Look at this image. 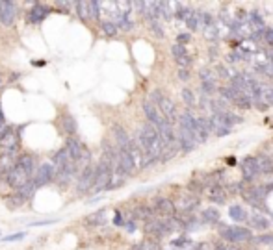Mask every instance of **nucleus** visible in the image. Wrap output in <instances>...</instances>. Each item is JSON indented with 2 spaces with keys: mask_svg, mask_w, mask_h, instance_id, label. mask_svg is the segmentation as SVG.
Listing matches in <instances>:
<instances>
[{
  "mask_svg": "<svg viewBox=\"0 0 273 250\" xmlns=\"http://www.w3.org/2000/svg\"><path fill=\"white\" fill-rule=\"evenodd\" d=\"M219 236L227 243H249L253 241V232L249 228H245L242 224H234V226H221Z\"/></svg>",
  "mask_w": 273,
  "mask_h": 250,
  "instance_id": "obj_1",
  "label": "nucleus"
},
{
  "mask_svg": "<svg viewBox=\"0 0 273 250\" xmlns=\"http://www.w3.org/2000/svg\"><path fill=\"white\" fill-rule=\"evenodd\" d=\"M56 178H58V169L52 161H45V163H41L34 174V182L37 188L47 186L50 182H56Z\"/></svg>",
  "mask_w": 273,
  "mask_h": 250,
  "instance_id": "obj_2",
  "label": "nucleus"
},
{
  "mask_svg": "<svg viewBox=\"0 0 273 250\" xmlns=\"http://www.w3.org/2000/svg\"><path fill=\"white\" fill-rule=\"evenodd\" d=\"M240 171H242V178L245 182H253L260 173V165H259V158L257 156H245L242 163H240Z\"/></svg>",
  "mask_w": 273,
  "mask_h": 250,
  "instance_id": "obj_3",
  "label": "nucleus"
},
{
  "mask_svg": "<svg viewBox=\"0 0 273 250\" xmlns=\"http://www.w3.org/2000/svg\"><path fill=\"white\" fill-rule=\"evenodd\" d=\"M0 148L4 150V154H13L19 148V133L15 132L13 128L6 126V130L0 133Z\"/></svg>",
  "mask_w": 273,
  "mask_h": 250,
  "instance_id": "obj_4",
  "label": "nucleus"
},
{
  "mask_svg": "<svg viewBox=\"0 0 273 250\" xmlns=\"http://www.w3.org/2000/svg\"><path fill=\"white\" fill-rule=\"evenodd\" d=\"M141 108H143V113H145V119H147V123H151L153 126H156V128H160L168 119L162 115L160 108L156 104H153L151 100H143V104H141Z\"/></svg>",
  "mask_w": 273,
  "mask_h": 250,
  "instance_id": "obj_5",
  "label": "nucleus"
},
{
  "mask_svg": "<svg viewBox=\"0 0 273 250\" xmlns=\"http://www.w3.org/2000/svg\"><path fill=\"white\" fill-rule=\"evenodd\" d=\"M93 184H95V167L90 165L86 167V169H82V173H80V176H78V182H77V191L80 194H84L93 189Z\"/></svg>",
  "mask_w": 273,
  "mask_h": 250,
  "instance_id": "obj_6",
  "label": "nucleus"
},
{
  "mask_svg": "<svg viewBox=\"0 0 273 250\" xmlns=\"http://www.w3.org/2000/svg\"><path fill=\"white\" fill-rule=\"evenodd\" d=\"M17 19V4L11 0H0V22L4 26H13Z\"/></svg>",
  "mask_w": 273,
  "mask_h": 250,
  "instance_id": "obj_7",
  "label": "nucleus"
},
{
  "mask_svg": "<svg viewBox=\"0 0 273 250\" xmlns=\"http://www.w3.org/2000/svg\"><path fill=\"white\" fill-rule=\"evenodd\" d=\"M153 208H154V211H156L158 215L164 217V219H173L177 213L175 202L171 200V198H166V196H158V198L154 200Z\"/></svg>",
  "mask_w": 273,
  "mask_h": 250,
  "instance_id": "obj_8",
  "label": "nucleus"
},
{
  "mask_svg": "<svg viewBox=\"0 0 273 250\" xmlns=\"http://www.w3.org/2000/svg\"><path fill=\"white\" fill-rule=\"evenodd\" d=\"M199 80H201V89H203L204 95L212 97L219 87L216 85V74L214 70L210 69H201L199 70Z\"/></svg>",
  "mask_w": 273,
  "mask_h": 250,
  "instance_id": "obj_9",
  "label": "nucleus"
},
{
  "mask_svg": "<svg viewBox=\"0 0 273 250\" xmlns=\"http://www.w3.org/2000/svg\"><path fill=\"white\" fill-rule=\"evenodd\" d=\"M212 132H214V130H212L210 119L197 117V121H195V139H197V143H199V145H201V143H206Z\"/></svg>",
  "mask_w": 273,
  "mask_h": 250,
  "instance_id": "obj_10",
  "label": "nucleus"
},
{
  "mask_svg": "<svg viewBox=\"0 0 273 250\" xmlns=\"http://www.w3.org/2000/svg\"><path fill=\"white\" fill-rule=\"evenodd\" d=\"M6 180H7V184H9V186H11V188L15 189V191H19V189L24 188V186H26V184H28V182L32 180V178H30L28 174L24 173L22 169L15 167L13 171H11V173H9L6 176Z\"/></svg>",
  "mask_w": 273,
  "mask_h": 250,
  "instance_id": "obj_11",
  "label": "nucleus"
},
{
  "mask_svg": "<svg viewBox=\"0 0 273 250\" xmlns=\"http://www.w3.org/2000/svg\"><path fill=\"white\" fill-rule=\"evenodd\" d=\"M112 133H113V139H115V146L119 150H128L130 145H132V137L128 135L125 128L121 125H113L112 126Z\"/></svg>",
  "mask_w": 273,
  "mask_h": 250,
  "instance_id": "obj_12",
  "label": "nucleus"
},
{
  "mask_svg": "<svg viewBox=\"0 0 273 250\" xmlns=\"http://www.w3.org/2000/svg\"><path fill=\"white\" fill-rule=\"evenodd\" d=\"M50 13V9L47 4H41V2H35L32 9H30L28 13H26V21L30 24H39L41 21H45V17Z\"/></svg>",
  "mask_w": 273,
  "mask_h": 250,
  "instance_id": "obj_13",
  "label": "nucleus"
},
{
  "mask_svg": "<svg viewBox=\"0 0 273 250\" xmlns=\"http://www.w3.org/2000/svg\"><path fill=\"white\" fill-rule=\"evenodd\" d=\"M158 108H160L162 115H164V117L168 119V121L171 123V125H175L177 121H179V117H181V115H179V111H177L175 102H173L171 98H168V97L164 98V100H162L160 104H158Z\"/></svg>",
  "mask_w": 273,
  "mask_h": 250,
  "instance_id": "obj_14",
  "label": "nucleus"
},
{
  "mask_svg": "<svg viewBox=\"0 0 273 250\" xmlns=\"http://www.w3.org/2000/svg\"><path fill=\"white\" fill-rule=\"evenodd\" d=\"M117 150H119V148H117ZM117 163H119V169L126 174V176H130V174H134L136 171H138L136 165H134V160H132V156H130L128 150H119Z\"/></svg>",
  "mask_w": 273,
  "mask_h": 250,
  "instance_id": "obj_15",
  "label": "nucleus"
},
{
  "mask_svg": "<svg viewBox=\"0 0 273 250\" xmlns=\"http://www.w3.org/2000/svg\"><path fill=\"white\" fill-rule=\"evenodd\" d=\"M175 206L177 209H181L182 213H189V211H193L199 206V198L193 193L184 194V196H181V200L175 202Z\"/></svg>",
  "mask_w": 273,
  "mask_h": 250,
  "instance_id": "obj_16",
  "label": "nucleus"
},
{
  "mask_svg": "<svg viewBox=\"0 0 273 250\" xmlns=\"http://www.w3.org/2000/svg\"><path fill=\"white\" fill-rule=\"evenodd\" d=\"M17 167L22 169L30 178H34L35 171H37V169H35V160L32 154H21V156L17 158Z\"/></svg>",
  "mask_w": 273,
  "mask_h": 250,
  "instance_id": "obj_17",
  "label": "nucleus"
},
{
  "mask_svg": "<svg viewBox=\"0 0 273 250\" xmlns=\"http://www.w3.org/2000/svg\"><path fill=\"white\" fill-rule=\"evenodd\" d=\"M77 121H75V117L73 115H69V113H65V115H62L60 117V130H62L67 137H75V133H77Z\"/></svg>",
  "mask_w": 273,
  "mask_h": 250,
  "instance_id": "obj_18",
  "label": "nucleus"
},
{
  "mask_svg": "<svg viewBox=\"0 0 273 250\" xmlns=\"http://www.w3.org/2000/svg\"><path fill=\"white\" fill-rule=\"evenodd\" d=\"M65 148H67V152L71 154V158L77 161H80V158H82V152H84V145L78 141L77 137H67V141H65Z\"/></svg>",
  "mask_w": 273,
  "mask_h": 250,
  "instance_id": "obj_19",
  "label": "nucleus"
},
{
  "mask_svg": "<svg viewBox=\"0 0 273 250\" xmlns=\"http://www.w3.org/2000/svg\"><path fill=\"white\" fill-rule=\"evenodd\" d=\"M15 167H17V158L13 154H0V176H7Z\"/></svg>",
  "mask_w": 273,
  "mask_h": 250,
  "instance_id": "obj_20",
  "label": "nucleus"
},
{
  "mask_svg": "<svg viewBox=\"0 0 273 250\" xmlns=\"http://www.w3.org/2000/svg\"><path fill=\"white\" fill-rule=\"evenodd\" d=\"M208 198H210L214 204H223L227 200V191H225L221 186L214 184L212 188H208Z\"/></svg>",
  "mask_w": 273,
  "mask_h": 250,
  "instance_id": "obj_21",
  "label": "nucleus"
},
{
  "mask_svg": "<svg viewBox=\"0 0 273 250\" xmlns=\"http://www.w3.org/2000/svg\"><path fill=\"white\" fill-rule=\"evenodd\" d=\"M106 222V209H97L95 213H91V215H88L84 219V224H88V226H102Z\"/></svg>",
  "mask_w": 273,
  "mask_h": 250,
  "instance_id": "obj_22",
  "label": "nucleus"
},
{
  "mask_svg": "<svg viewBox=\"0 0 273 250\" xmlns=\"http://www.w3.org/2000/svg\"><path fill=\"white\" fill-rule=\"evenodd\" d=\"M126 178H128V176H126V174L123 173V171H121V169H119V165H117V167H115V169H113V173H112V180H110V186H108V191H112V189L121 188V186H123V184H125V182H126Z\"/></svg>",
  "mask_w": 273,
  "mask_h": 250,
  "instance_id": "obj_23",
  "label": "nucleus"
},
{
  "mask_svg": "<svg viewBox=\"0 0 273 250\" xmlns=\"http://www.w3.org/2000/svg\"><path fill=\"white\" fill-rule=\"evenodd\" d=\"M229 215H231L232 221H236V222L249 221L247 211H245V208H244V206H240V204H234V206H231V208H229Z\"/></svg>",
  "mask_w": 273,
  "mask_h": 250,
  "instance_id": "obj_24",
  "label": "nucleus"
},
{
  "mask_svg": "<svg viewBox=\"0 0 273 250\" xmlns=\"http://www.w3.org/2000/svg\"><path fill=\"white\" fill-rule=\"evenodd\" d=\"M98 28H100V34L104 35V37H115V35H117V32H119L117 24H115V22H112V21H100Z\"/></svg>",
  "mask_w": 273,
  "mask_h": 250,
  "instance_id": "obj_25",
  "label": "nucleus"
},
{
  "mask_svg": "<svg viewBox=\"0 0 273 250\" xmlns=\"http://www.w3.org/2000/svg\"><path fill=\"white\" fill-rule=\"evenodd\" d=\"M88 9H90V19L91 21H100L102 15V4L97 0H88Z\"/></svg>",
  "mask_w": 273,
  "mask_h": 250,
  "instance_id": "obj_26",
  "label": "nucleus"
},
{
  "mask_svg": "<svg viewBox=\"0 0 273 250\" xmlns=\"http://www.w3.org/2000/svg\"><path fill=\"white\" fill-rule=\"evenodd\" d=\"M24 204H26V200H24L17 191H15L13 194H9V196L6 198V208L7 209H19L21 206H24Z\"/></svg>",
  "mask_w": 273,
  "mask_h": 250,
  "instance_id": "obj_27",
  "label": "nucleus"
},
{
  "mask_svg": "<svg viewBox=\"0 0 273 250\" xmlns=\"http://www.w3.org/2000/svg\"><path fill=\"white\" fill-rule=\"evenodd\" d=\"M181 97H182V102L186 104V108H188V110H191V108H193V106L197 104L195 93H193V91L189 89V87H182Z\"/></svg>",
  "mask_w": 273,
  "mask_h": 250,
  "instance_id": "obj_28",
  "label": "nucleus"
},
{
  "mask_svg": "<svg viewBox=\"0 0 273 250\" xmlns=\"http://www.w3.org/2000/svg\"><path fill=\"white\" fill-rule=\"evenodd\" d=\"M75 9H77L78 17H80V21L82 22H90V9H88V0H78L77 4H75Z\"/></svg>",
  "mask_w": 273,
  "mask_h": 250,
  "instance_id": "obj_29",
  "label": "nucleus"
},
{
  "mask_svg": "<svg viewBox=\"0 0 273 250\" xmlns=\"http://www.w3.org/2000/svg\"><path fill=\"white\" fill-rule=\"evenodd\" d=\"M201 217H203L204 222H208V224H217L219 222V211H217V208H206L201 213Z\"/></svg>",
  "mask_w": 273,
  "mask_h": 250,
  "instance_id": "obj_30",
  "label": "nucleus"
},
{
  "mask_svg": "<svg viewBox=\"0 0 273 250\" xmlns=\"http://www.w3.org/2000/svg\"><path fill=\"white\" fill-rule=\"evenodd\" d=\"M35 189H37V186H35L34 178H32V180H30L28 184H26V186H24V188H21V189H19V191H17V193L21 194L22 198H24V200L28 202L30 198H32V196H34V194H35Z\"/></svg>",
  "mask_w": 273,
  "mask_h": 250,
  "instance_id": "obj_31",
  "label": "nucleus"
},
{
  "mask_svg": "<svg viewBox=\"0 0 273 250\" xmlns=\"http://www.w3.org/2000/svg\"><path fill=\"white\" fill-rule=\"evenodd\" d=\"M249 222H251L253 228H257V230H268V228H270V224H272V222L268 221L266 217L259 215V213H257V215H253Z\"/></svg>",
  "mask_w": 273,
  "mask_h": 250,
  "instance_id": "obj_32",
  "label": "nucleus"
},
{
  "mask_svg": "<svg viewBox=\"0 0 273 250\" xmlns=\"http://www.w3.org/2000/svg\"><path fill=\"white\" fill-rule=\"evenodd\" d=\"M259 158V165H260V173L262 174H272L273 173V160L268 156H257Z\"/></svg>",
  "mask_w": 273,
  "mask_h": 250,
  "instance_id": "obj_33",
  "label": "nucleus"
},
{
  "mask_svg": "<svg viewBox=\"0 0 273 250\" xmlns=\"http://www.w3.org/2000/svg\"><path fill=\"white\" fill-rule=\"evenodd\" d=\"M171 7H173L171 2H160V19H164V21H171V19L175 17V11H173Z\"/></svg>",
  "mask_w": 273,
  "mask_h": 250,
  "instance_id": "obj_34",
  "label": "nucleus"
},
{
  "mask_svg": "<svg viewBox=\"0 0 273 250\" xmlns=\"http://www.w3.org/2000/svg\"><path fill=\"white\" fill-rule=\"evenodd\" d=\"M260 100L264 106H273V87H264L260 91Z\"/></svg>",
  "mask_w": 273,
  "mask_h": 250,
  "instance_id": "obj_35",
  "label": "nucleus"
},
{
  "mask_svg": "<svg viewBox=\"0 0 273 250\" xmlns=\"http://www.w3.org/2000/svg\"><path fill=\"white\" fill-rule=\"evenodd\" d=\"M13 193H15V189L11 188L9 184H7L6 178H0V194L4 196V200H6L9 194H13Z\"/></svg>",
  "mask_w": 273,
  "mask_h": 250,
  "instance_id": "obj_36",
  "label": "nucleus"
},
{
  "mask_svg": "<svg viewBox=\"0 0 273 250\" xmlns=\"http://www.w3.org/2000/svg\"><path fill=\"white\" fill-rule=\"evenodd\" d=\"M171 54H173L175 60H181L184 56H188V52H186V47H184V45L175 43V45H171Z\"/></svg>",
  "mask_w": 273,
  "mask_h": 250,
  "instance_id": "obj_37",
  "label": "nucleus"
},
{
  "mask_svg": "<svg viewBox=\"0 0 273 250\" xmlns=\"http://www.w3.org/2000/svg\"><path fill=\"white\" fill-rule=\"evenodd\" d=\"M203 34L208 41H216L217 39V28L216 24H210V26H204L203 28Z\"/></svg>",
  "mask_w": 273,
  "mask_h": 250,
  "instance_id": "obj_38",
  "label": "nucleus"
},
{
  "mask_svg": "<svg viewBox=\"0 0 273 250\" xmlns=\"http://www.w3.org/2000/svg\"><path fill=\"white\" fill-rule=\"evenodd\" d=\"M253 241L259 245H266L270 249H273V234H266V236H259V237H253Z\"/></svg>",
  "mask_w": 273,
  "mask_h": 250,
  "instance_id": "obj_39",
  "label": "nucleus"
},
{
  "mask_svg": "<svg viewBox=\"0 0 273 250\" xmlns=\"http://www.w3.org/2000/svg\"><path fill=\"white\" fill-rule=\"evenodd\" d=\"M149 26H151V32H153L156 37H164V30H162V24L158 19H154V21H149Z\"/></svg>",
  "mask_w": 273,
  "mask_h": 250,
  "instance_id": "obj_40",
  "label": "nucleus"
},
{
  "mask_svg": "<svg viewBox=\"0 0 273 250\" xmlns=\"http://www.w3.org/2000/svg\"><path fill=\"white\" fill-rule=\"evenodd\" d=\"M171 245L182 250V249H186V247H191V239H189V237H179L175 241H171Z\"/></svg>",
  "mask_w": 273,
  "mask_h": 250,
  "instance_id": "obj_41",
  "label": "nucleus"
},
{
  "mask_svg": "<svg viewBox=\"0 0 273 250\" xmlns=\"http://www.w3.org/2000/svg\"><path fill=\"white\" fill-rule=\"evenodd\" d=\"M177 65H179V69H188L191 67V63H193V60L189 58V56H184V58H181V60H175Z\"/></svg>",
  "mask_w": 273,
  "mask_h": 250,
  "instance_id": "obj_42",
  "label": "nucleus"
},
{
  "mask_svg": "<svg viewBox=\"0 0 273 250\" xmlns=\"http://www.w3.org/2000/svg\"><path fill=\"white\" fill-rule=\"evenodd\" d=\"M251 21L255 24V30H259V28H264V21H262V17L259 15V11H251Z\"/></svg>",
  "mask_w": 273,
  "mask_h": 250,
  "instance_id": "obj_43",
  "label": "nucleus"
},
{
  "mask_svg": "<svg viewBox=\"0 0 273 250\" xmlns=\"http://www.w3.org/2000/svg\"><path fill=\"white\" fill-rule=\"evenodd\" d=\"M24 236H26L24 232H17V234H13V236H6L4 239H2V241H4V243H11V241H21V239Z\"/></svg>",
  "mask_w": 273,
  "mask_h": 250,
  "instance_id": "obj_44",
  "label": "nucleus"
},
{
  "mask_svg": "<svg viewBox=\"0 0 273 250\" xmlns=\"http://www.w3.org/2000/svg\"><path fill=\"white\" fill-rule=\"evenodd\" d=\"M77 2H56V7H60V9H63V13H69L71 7L75 6Z\"/></svg>",
  "mask_w": 273,
  "mask_h": 250,
  "instance_id": "obj_45",
  "label": "nucleus"
},
{
  "mask_svg": "<svg viewBox=\"0 0 273 250\" xmlns=\"http://www.w3.org/2000/svg\"><path fill=\"white\" fill-rule=\"evenodd\" d=\"M216 70H217V76L219 78H232L231 74H229V69H227L225 65H217Z\"/></svg>",
  "mask_w": 273,
  "mask_h": 250,
  "instance_id": "obj_46",
  "label": "nucleus"
},
{
  "mask_svg": "<svg viewBox=\"0 0 273 250\" xmlns=\"http://www.w3.org/2000/svg\"><path fill=\"white\" fill-rule=\"evenodd\" d=\"M177 76H179V80H182V82H188L191 74H189L188 69H179L177 70Z\"/></svg>",
  "mask_w": 273,
  "mask_h": 250,
  "instance_id": "obj_47",
  "label": "nucleus"
},
{
  "mask_svg": "<svg viewBox=\"0 0 273 250\" xmlns=\"http://www.w3.org/2000/svg\"><path fill=\"white\" fill-rule=\"evenodd\" d=\"M113 224H115V226H125L126 224V221L123 219V215H121L119 209H117V211H115V215H113Z\"/></svg>",
  "mask_w": 273,
  "mask_h": 250,
  "instance_id": "obj_48",
  "label": "nucleus"
},
{
  "mask_svg": "<svg viewBox=\"0 0 273 250\" xmlns=\"http://www.w3.org/2000/svg\"><path fill=\"white\" fill-rule=\"evenodd\" d=\"M189 39H191V35L189 34H179L177 35V43H179V45H184V47L189 43Z\"/></svg>",
  "mask_w": 273,
  "mask_h": 250,
  "instance_id": "obj_49",
  "label": "nucleus"
},
{
  "mask_svg": "<svg viewBox=\"0 0 273 250\" xmlns=\"http://www.w3.org/2000/svg\"><path fill=\"white\" fill-rule=\"evenodd\" d=\"M264 43L266 45H270L273 49V28H268L266 30V35H264Z\"/></svg>",
  "mask_w": 273,
  "mask_h": 250,
  "instance_id": "obj_50",
  "label": "nucleus"
},
{
  "mask_svg": "<svg viewBox=\"0 0 273 250\" xmlns=\"http://www.w3.org/2000/svg\"><path fill=\"white\" fill-rule=\"evenodd\" d=\"M195 250H214V247H212L210 243H206V241H203V243L197 245Z\"/></svg>",
  "mask_w": 273,
  "mask_h": 250,
  "instance_id": "obj_51",
  "label": "nucleus"
},
{
  "mask_svg": "<svg viewBox=\"0 0 273 250\" xmlns=\"http://www.w3.org/2000/svg\"><path fill=\"white\" fill-rule=\"evenodd\" d=\"M45 224H54V221H37V222H32L30 226H45Z\"/></svg>",
  "mask_w": 273,
  "mask_h": 250,
  "instance_id": "obj_52",
  "label": "nucleus"
},
{
  "mask_svg": "<svg viewBox=\"0 0 273 250\" xmlns=\"http://www.w3.org/2000/svg\"><path fill=\"white\" fill-rule=\"evenodd\" d=\"M214 250H236V249H232V247H225V245H219V247H216Z\"/></svg>",
  "mask_w": 273,
  "mask_h": 250,
  "instance_id": "obj_53",
  "label": "nucleus"
},
{
  "mask_svg": "<svg viewBox=\"0 0 273 250\" xmlns=\"http://www.w3.org/2000/svg\"><path fill=\"white\" fill-rule=\"evenodd\" d=\"M227 163H229V165H234V163H236V160H234V158H229V160H227Z\"/></svg>",
  "mask_w": 273,
  "mask_h": 250,
  "instance_id": "obj_54",
  "label": "nucleus"
},
{
  "mask_svg": "<svg viewBox=\"0 0 273 250\" xmlns=\"http://www.w3.org/2000/svg\"><path fill=\"white\" fill-rule=\"evenodd\" d=\"M34 65H35V67H43V65H45V62H34Z\"/></svg>",
  "mask_w": 273,
  "mask_h": 250,
  "instance_id": "obj_55",
  "label": "nucleus"
}]
</instances>
